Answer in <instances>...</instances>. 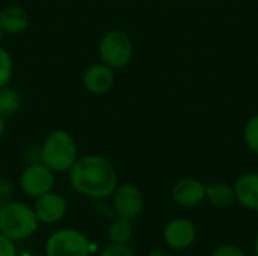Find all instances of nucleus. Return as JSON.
<instances>
[{"label": "nucleus", "mask_w": 258, "mask_h": 256, "mask_svg": "<svg viewBox=\"0 0 258 256\" xmlns=\"http://www.w3.org/2000/svg\"><path fill=\"white\" fill-rule=\"evenodd\" d=\"M133 237V226L132 220L118 217L109 226V238L115 244H127Z\"/></svg>", "instance_id": "16"}, {"label": "nucleus", "mask_w": 258, "mask_h": 256, "mask_svg": "<svg viewBox=\"0 0 258 256\" xmlns=\"http://www.w3.org/2000/svg\"><path fill=\"white\" fill-rule=\"evenodd\" d=\"M172 199L181 207H195L206 199V186L195 178H181L172 187Z\"/></svg>", "instance_id": "10"}, {"label": "nucleus", "mask_w": 258, "mask_h": 256, "mask_svg": "<svg viewBox=\"0 0 258 256\" xmlns=\"http://www.w3.org/2000/svg\"><path fill=\"white\" fill-rule=\"evenodd\" d=\"M115 75L110 66L101 63H94L86 68L83 74V86L91 94H106L113 86Z\"/></svg>", "instance_id": "11"}, {"label": "nucleus", "mask_w": 258, "mask_h": 256, "mask_svg": "<svg viewBox=\"0 0 258 256\" xmlns=\"http://www.w3.org/2000/svg\"><path fill=\"white\" fill-rule=\"evenodd\" d=\"M195 237H197V229L194 223L187 219L171 220L163 231L165 243L175 250H183L192 246Z\"/></svg>", "instance_id": "9"}, {"label": "nucleus", "mask_w": 258, "mask_h": 256, "mask_svg": "<svg viewBox=\"0 0 258 256\" xmlns=\"http://www.w3.org/2000/svg\"><path fill=\"white\" fill-rule=\"evenodd\" d=\"M0 256H17L14 240L0 234Z\"/></svg>", "instance_id": "21"}, {"label": "nucleus", "mask_w": 258, "mask_h": 256, "mask_svg": "<svg viewBox=\"0 0 258 256\" xmlns=\"http://www.w3.org/2000/svg\"><path fill=\"white\" fill-rule=\"evenodd\" d=\"M29 14L21 6H6L0 11V27L3 32L17 35L27 29Z\"/></svg>", "instance_id": "13"}, {"label": "nucleus", "mask_w": 258, "mask_h": 256, "mask_svg": "<svg viewBox=\"0 0 258 256\" xmlns=\"http://www.w3.org/2000/svg\"><path fill=\"white\" fill-rule=\"evenodd\" d=\"M21 107V97L20 94L14 89L9 88L8 84L0 88V113L6 116L15 115Z\"/></svg>", "instance_id": "15"}, {"label": "nucleus", "mask_w": 258, "mask_h": 256, "mask_svg": "<svg viewBox=\"0 0 258 256\" xmlns=\"http://www.w3.org/2000/svg\"><path fill=\"white\" fill-rule=\"evenodd\" d=\"M3 133H5V116L0 113V137L3 136Z\"/></svg>", "instance_id": "23"}, {"label": "nucleus", "mask_w": 258, "mask_h": 256, "mask_svg": "<svg viewBox=\"0 0 258 256\" xmlns=\"http://www.w3.org/2000/svg\"><path fill=\"white\" fill-rule=\"evenodd\" d=\"M38 219L33 208L23 202L9 201L0 208V234L20 241L33 235L38 229Z\"/></svg>", "instance_id": "3"}, {"label": "nucleus", "mask_w": 258, "mask_h": 256, "mask_svg": "<svg viewBox=\"0 0 258 256\" xmlns=\"http://www.w3.org/2000/svg\"><path fill=\"white\" fill-rule=\"evenodd\" d=\"M71 187L92 199H106L118 187L116 170L112 163L101 155H86L77 158L70 169Z\"/></svg>", "instance_id": "1"}, {"label": "nucleus", "mask_w": 258, "mask_h": 256, "mask_svg": "<svg viewBox=\"0 0 258 256\" xmlns=\"http://www.w3.org/2000/svg\"><path fill=\"white\" fill-rule=\"evenodd\" d=\"M212 256H248L246 252L234 244H224L219 246L218 249H215V252L212 253Z\"/></svg>", "instance_id": "20"}, {"label": "nucleus", "mask_w": 258, "mask_h": 256, "mask_svg": "<svg viewBox=\"0 0 258 256\" xmlns=\"http://www.w3.org/2000/svg\"><path fill=\"white\" fill-rule=\"evenodd\" d=\"M206 198L218 208H227L233 205L236 201L234 189L224 183L206 186Z\"/></svg>", "instance_id": "14"}, {"label": "nucleus", "mask_w": 258, "mask_h": 256, "mask_svg": "<svg viewBox=\"0 0 258 256\" xmlns=\"http://www.w3.org/2000/svg\"><path fill=\"white\" fill-rule=\"evenodd\" d=\"M234 195L236 201L249 210L258 211V174L249 172L243 174L234 183Z\"/></svg>", "instance_id": "12"}, {"label": "nucleus", "mask_w": 258, "mask_h": 256, "mask_svg": "<svg viewBox=\"0 0 258 256\" xmlns=\"http://www.w3.org/2000/svg\"><path fill=\"white\" fill-rule=\"evenodd\" d=\"M12 71H14V62L11 54L0 47V88L6 86L11 78H12Z\"/></svg>", "instance_id": "17"}, {"label": "nucleus", "mask_w": 258, "mask_h": 256, "mask_svg": "<svg viewBox=\"0 0 258 256\" xmlns=\"http://www.w3.org/2000/svg\"><path fill=\"white\" fill-rule=\"evenodd\" d=\"M35 216L38 222L45 225H53L60 222L67 214V201L59 193L47 192L36 198L33 205Z\"/></svg>", "instance_id": "8"}, {"label": "nucleus", "mask_w": 258, "mask_h": 256, "mask_svg": "<svg viewBox=\"0 0 258 256\" xmlns=\"http://www.w3.org/2000/svg\"><path fill=\"white\" fill-rule=\"evenodd\" d=\"M254 250H255V255L258 256V237L255 238V243H254Z\"/></svg>", "instance_id": "24"}, {"label": "nucleus", "mask_w": 258, "mask_h": 256, "mask_svg": "<svg viewBox=\"0 0 258 256\" xmlns=\"http://www.w3.org/2000/svg\"><path fill=\"white\" fill-rule=\"evenodd\" d=\"M45 256H89V241L76 229H59L48 237Z\"/></svg>", "instance_id": "5"}, {"label": "nucleus", "mask_w": 258, "mask_h": 256, "mask_svg": "<svg viewBox=\"0 0 258 256\" xmlns=\"http://www.w3.org/2000/svg\"><path fill=\"white\" fill-rule=\"evenodd\" d=\"M100 59L104 65L113 68L125 66L133 56V44L127 33L121 30H110L107 32L98 47Z\"/></svg>", "instance_id": "4"}, {"label": "nucleus", "mask_w": 258, "mask_h": 256, "mask_svg": "<svg viewBox=\"0 0 258 256\" xmlns=\"http://www.w3.org/2000/svg\"><path fill=\"white\" fill-rule=\"evenodd\" d=\"M12 196V187L8 180L0 177V208L11 201Z\"/></svg>", "instance_id": "22"}, {"label": "nucleus", "mask_w": 258, "mask_h": 256, "mask_svg": "<svg viewBox=\"0 0 258 256\" xmlns=\"http://www.w3.org/2000/svg\"><path fill=\"white\" fill-rule=\"evenodd\" d=\"M2 36H3V30H2V27H0V41H2Z\"/></svg>", "instance_id": "25"}, {"label": "nucleus", "mask_w": 258, "mask_h": 256, "mask_svg": "<svg viewBox=\"0 0 258 256\" xmlns=\"http://www.w3.org/2000/svg\"><path fill=\"white\" fill-rule=\"evenodd\" d=\"M39 155L41 163L53 172H67L77 160V146L70 133L56 130L45 137Z\"/></svg>", "instance_id": "2"}, {"label": "nucleus", "mask_w": 258, "mask_h": 256, "mask_svg": "<svg viewBox=\"0 0 258 256\" xmlns=\"http://www.w3.org/2000/svg\"><path fill=\"white\" fill-rule=\"evenodd\" d=\"M98 256H135V253L127 244H115V243H112L107 247H104Z\"/></svg>", "instance_id": "19"}, {"label": "nucleus", "mask_w": 258, "mask_h": 256, "mask_svg": "<svg viewBox=\"0 0 258 256\" xmlns=\"http://www.w3.org/2000/svg\"><path fill=\"white\" fill-rule=\"evenodd\" d=\"M113 207L118 217L133 220L136 219L144 208V195L142 192L133 184H122L116 187L113 192Z\"/></svg>", "instance_id": "7"}, {"label": "nucleus", "mask_w": 258, "mask_h": 256, "mask_svg": "<svg viewBox=\"0 0 258 256\" xmlns=\"http://www.w3.org/2000/svg\"><path fill=\"white\" fill-rule=\"evenodd\" d=\"M53 186V170L42 163H33L27 166L20 177V187L30 198H39L41 195L51 192Z\"/></svg>", "instance_id": "6"}, {"label": "nucleus", "mask_w": 258, "mask_h": 256, "mask_svg": "<svg viewBox=\"0 0 258 256\" xmlns=\"http://www.w3.org/2000/svg\"><path fill=\"white\" fill-rule=\"evenodd\" d=\"M245 142L248 148L258 154V115L249 118L245 125Z\"/></svg>", "instance_id": "18"}]
</instances>
